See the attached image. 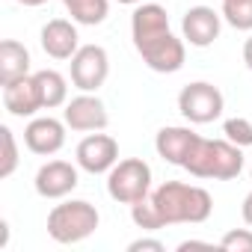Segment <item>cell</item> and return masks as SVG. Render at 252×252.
<instances>
[{
  "mask_svg": "<svg viewBox=\"0 0 252 252\" xmlns=\"http://www.w3.org/2000/svg\"><path fill=\"white\" fill-rule=\"evenodd\" d=\"M211 211H214V199L205 187L166 181L143 202L131 205V220L146 231H158L175 222H205Z\"/></svg>",
  "mask_w": 252,
  "mask_h": 252,
  "instance_id": "6da1fadb",
  "label": "cell"
},
{
  "mask_svg": "<svg viewBox=\"0 0 252 252\" xmlns=\"http://www.w3.org/2000/svg\"><path fill=\"white\" fill-rule=\"evenodd\" d=\"M134 48L158 74H172L184 65V42L169 30V15L160 3H140L131 15Z\"/></svg>",
  "mask_w": 252,
  "mask_h": 252,
  "instance_id": "7a4b0ae2",
  "label": "cell"
},
{
  "mask_svg": "<svg viewBox=\"0 0 252 252\" xmlns=\"http://www.w3.org/2000/svg\"><path fill=\"white\" fill-rule=\"evenodd\" d=\"M184 169L193 178H214V181H231L243 169V152L231 140H205L199 137L193 155L187 158Z\"/></svg>",
  "mask_w": 252,
  "mask_h": 252,
  "instance_id": "3957f363",
  "label": "cell"
},
{
  "mask_svg": "<svg viewBox=\"0 0 252 252\" xmlns=\"http://www.w3.org/2000/svg\"><path fill=\"white\" fill-rule=\"evenodd\" d=\"M98 222H101V217H98L95 205H89L83 199H71V202L57 205L48 214V234L57 243H80L98 228Z\"/></svg>",
  "mask_w": 252,
  "mask_h": 252,
  "instance_id": "277c9868",
  "label": "cell"
},
{
  "mask_svg": "<svg viewBox=\"0 0 252 252\" xmlns=\"http://www.w3.org/2000/svg\"><path fill=\"white\" fill-rule=\"evenodd\" d=\"M107 193L119 205H137L152 193V166L140 158L119 160L107 172Z\"/></svg>",
  "mask_w": 252,
  "mask_h": 252,
  "instance_id": "5b68a950",
  "label": "cell"
},
{
  "mask_svg": "<svg viewBox=\"0 0 252 252\" xmlns=\"http://www.w3.org/2000/svg\"><path fill=\"white\" fill-rule=\"evenodd\" d=\"M222 107H225V98L222 92L208 83V80H196V83H187L181 92H178V110L187 122L193 125H208L214 119L222 116Z\"/></svg>",
  "mask_w": 252,
  "mask_h": 252,
  "instance_id": "8992f818",
  "label": "cell"
},
{
  "mask_svg": "<svg viewBox=\"0 0 252 252\" xmlns=\"http://www.w3.org/2000/svg\"><path fill=\"white\" fill-rule=\"evenodd\" d=\"M110 74V57L101 45H80V51L71 57V83L80 92H95L104 86Z\"/></svg>",
  "mask_w": 252,
  "mask_h": 252,
  "instance_id": "52a82bcc",
  "label": "cell"
},
{
  "mask_svg": "<svg viewBox=\"0 0 252 252\" xmlns=\"http://www.w3.org/2000/svg\"><path fill=\"white\" fill-rule=\"evenodd\" d=\"M119 163V143L110 134H89L80 140L77 146V166L89 175H101L110 172Z\"/></svg>",
  "mask_w": 252,
  "mask_h": 252,
  "instance_id": "ba28073f",
  "label": "cell"
},
{
  "mask_svg": "<svg viewBox=\"0 0 252 252\" xmlns=\"http://www.w3.org/2000/svg\"><path fill=\"white\" fill-rule=\"evenodd\" d=\"M63 122L68 125L71 131H80V134H89V131H104L107 128V107L101 104L98 95L92 92H83L71 101H65V110H63Z\"/></svg>",
  "mask_w": 252,
  "mask_h": 252,
  "instance_id": "9c48e42d",
  "label": "cell"
},
{
  "mask_svg": "<svg viewBox=\"0 0 252 252\" xmlns=\"http://www.w3.org/2000/svg\"><path fill=\"white\" fill-rule=\"evenodd\" d=\"M65 128L68 125L54 119V116H42V119H33L27 128H24V143L33 155H57L63 146H65Z\"/></svg>",
  "mask_w": 252,
  "mask_h": 252,
  "instance_id": "30bf717a",
  "label": "cell"
},
{
  "mask_svg": "<svg viewBox=\"0 0 252 252\" xmlns=\"http://www.w3.org/2000/svg\"><path fill=\"white\" fill-rule=\"evenodd\" d=\"M220 27H222V18L211 9V6H193L184 12L181 18V30H184V39L193 45V48H208L220 39Z\"/></svg>",
  "mask_w": 252,
  "mask_h": 252,
  "instance_id": "8fae6325",
  "label": "cell"
},
{
  "mask_svg": "<svg viewBox=\"0 0 252 252\" xmlns=\"http://www.w3.org/2000/svg\"><path fill=\"white\" fill-rule=\"evenodd\" d=\"M36 193L42 199H63L77 187V169L65 160H48L36 172Z\"/></svg>",
  "mask_w": 252,
  "mask_h": 252,
  "instance_id": "7c38bea8",
  "label": "cell"
},
{
  "mask_svg": "<svg viewBox=\"0 0 252 252\" xmlns=\"http://www.w3.org/2000/svg\"><path fill=\"white\" fill-rule=\"evenodd\" d=\"M196 143H199V134H196V131L172 125V128H160V131H158L155 149H158V155H160L166 163L184 169V163H187V158L193 155Z\"/></svg>",
  "mask_w": 252,
  "mask_h": 252,
  "instance_id": "4fadbf2b",
  "label": "cell"
},
{
  "mask_svg": "<svg viewBox=\"0 0 252 252\" xmlns=\"http://www.w3.org/2000/svg\"><path fill=\"white\" fill-rule=\"evenodd\" d=\"M42 51L54 60H71L80 51L77 27L65 18H54L42 27Z\"/></svg>",
  "mask_w": 252,
  "mask_h": 252,
  "instance_id": "5bb4252c",
  "label": "cell"
},
{
  "mask_svg": "<svg viewBox=\"0 0 252 252\" xmlns=\"http://www.w3.org/2000/svg\"><path fill=\"white\" fill-rule=\"evenodd\" d=\"M3 107L12 113V116H36L39 110H45L42 104V92H39V83H36V74H27L21 80H12L3 86Z\"/></svg>",
  "mask_w": 252,
  "mask_h": 252,
  "instance_id": "9a60e30c",
  "label": "cell"
},
{
  "mask_svg": "<svg viewBox=\"0 0 252 252\" xmlns=\"http://www.w3.org/2000/svg\"><path fill=\"white\" fill-rule=\"evenodd\" d=\"M30 74V51L15 42V39H6L0 45V86H6L12 80H21Z\"/></svg>",
  "mask_w": 252,
  "mask_h": 252,
  "instance_id": "2e32d148",
  "label": "cell"
},
{
  "mask_svg": "<svg viewBox=\"0 0 252 252\" xmlns=\"http://www.w3.org/2000/svg\"><path fill=\"white\" fill-rule=\"evenodd\" d=\"M36 83H39L45 110H54V107H63V104H65V98H68V83H65V77H63L60 71L42 68V71H36Z\"/></svg>",
  "mask_w": 252,
  "mask_h": 252,
  "instance_id": "e0dca14e",
  "label": "cell"
},
{
  "mask_svg": "<svg viewBox=\"0 0 252 252\" xmlns=\"http://www.w3.org/2000/svg\"><path fill=\"white\" fill-rule=\"evenodd\" d=\"M63 6L68 9V15H71L74 24L95 27V24H101L107 18L110 0H63Z\"/></svg>",
  "mask_w": 252,
  "mask_h": 252,
  "instance_id": "ac0fdd59",
  "label": "cell"
},
{
  "mask_svg": "<svg viewBox=\"0 0 252 252\" xmlns=\"http://www.w3.org/2000/svg\"><path fill=\"white\" fill-rule=\"evenodd\" d=\"M222 18L234 30H252V0H222Z\"/></svg>",
  "mask_w": 252,
  "mask_h": 252,
  "instance_id": "d6986e66",
  "label": "cell"
},
{
  "mask_svg": "<svg viewBox=\"0 0 252 252\" xmlns=\"http://www.w3.org/2000/svg\"><path fill=\"white\" fill-rule=\"evenodd\" d=\"M0 146H3V158H0V178H9L18 166V146H15V134L0 125Z\"/></svg>",
  "mask_w": 252,
  "mask_h": 252,
  "instance_id": "ffe728a7",
  "label": "cell"
},
{
  "mask_svg": "<svg viewBox=\"0 0 252 252\" xmlns=\"http://www.w3.org/2000/svg\"><path fill=\"white\" fill-rule=\"evenodd\" d=\"M222 134H225V140H231L234 146H240V149H246V146H252V122L249 119H228L225 125H222Z\"/></svg>",
  "mask_w": 252,
  "mask_h": 252,
  "instance_id": "44dd1931",
  "label": "cell"
},
{
  "mask_svg": "<svg viewBox=\"0 0 252 252\" xmlns=\"http://www.w3.org/2000/svg\"><path fill=\"white\" fill-rule=\"evenodd\" d=\"M220 246L228 252H252V228H234V231L222 234Z\"/></svg>",
  "mask_w": 252,
  "mask_h": 252,
  "instance_id": "7402d4cb",
  "label": "cell"
},
{
  "mask_svg": "<svg viewBox=\"0 0 252 252\" xmlns=\"http://www.w3.org/2000/svg\"><path fill=\"white\" fill-rule=\"evenodd\" d=\"M131 252H140V249H152V252H163V243L160 240H149V237H143V240H134L131 246H128Z\"/></svg>",
  "mask_w": 252,
  "mask_h": 252,
  "instance_id": "603a6c76",
  "label": "cell"
},
{
  "mask_svg": "<svg viewBox=\"0 0 252 252\" xmlns=\"http://www.w3.org/2000/svg\"><path fill=\"white\" fill-rule=\"evenodd\" d=\"M240 214H243V222H246V225L252 228V193H249V196L243 199V208H240Z\"/></svg>",
  "mask_w": 252,
  "mask_h": 252,
  "instance_id": "cb8c5ba5",
  "label": "cell"
},
{
  "mask_svg": "<svg viewBox=\"0 0 252 252\" xmlns=\"http://www.w3.org/2000/svg\"><path fill=\"white\" fill-rule=\"evenodd\" d=\"M243 63H246V68L252 71V36H249L246 45H243Z\"/></svg>",
  "mask_w": 252,
  "mask_h": 252,
  "instance_id": "d4e9b609",
  "label": "cell"
},
{
  "mask_svg": "<svg viewBox=\"0 0 252 252\" xmlns=\"http://www.w3.org/2000/svg\"><path fill=\"white\" fill-rule=\"evenodd\" d=\"M18 3H24V6H42V3H48V0H18Z\"/></svg>",
  "mask_w": 252,
  "mask_h": 252,
  "instance_id": "484cf974",
  "label": "cell"
},
{
  "mask_svg": "<svg viewBox=\"0 0 252 252\" xmlns=\"http://www.w3.org/2000/svg\"><path fill=\"white\" fill-rule=\"evenodd\" d=\"M119 3H125V6H140L143 0H119Z\"/></svg>",
  "mask_w": 252,
  "mask_h": 252,
  "instance_id": "4316f807",
  "label": "cell"
},
{
  "mask_svg": "<svg viewBox=\"0 0 252 252\" xmlns=\"http://www.w3.org/2000/svg\"><path fill=\"white\" fill-rule=\"evenodd\" d=\"M249 172H252V169H249Z\"/></svg>",
  "mask_w": 252,
  "mask_h": 252,
  "instance_id": "83f0119b",
  "label": "cell"
}]
</instances>
